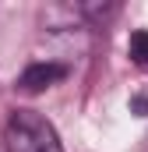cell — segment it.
<instances>
[{
    "label": "cell",
    "instance_id": "cell-2",
    "mask_svg": "<svg viewBox=\"0 0 148 152\" xmlns=\"http://www.w3.org/2000/svg\"><path fill=\"white\" fill-rule=\"evenodd\" d=\"M67 78V67L64 64H53V60H36V64H28L21 78H18V88L21 92H46V88H53L57 81H64Z\"/></svg>",
    "mask_w": 148,
    "mask_h": 152
},
{
    "label": "cell",
    "instance_id": "cell-1",
    "mask_svg": "<svg viewBox=\"0 0 148 152\" xmlns=\"http://www.w3.org/2000/svg\"><path fill=\"white\" fill-rule=\"evenodd\" d=\"M7 152H64L53 124L36 110H14L4 124Z\"/></svg>",
    "mask_w": 148,
    "mask_h": 152
},
{
    "label": "cell",
    "instance_id": "cell-3",
    "mask_svg": "<svg viewBox=\"0 0 148 152\" xmlns=\"http://www.w3.org/2000/svg\"><path fill=\"white\" fill-rule=\"evenodd\" d=\"M127 53L138 67H148V28H138L131 32V42H127Z\"/></svg>",
    "mask_w": 148,
    "mask_h": 152
}]
</instances>
